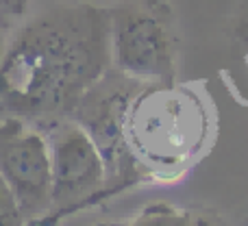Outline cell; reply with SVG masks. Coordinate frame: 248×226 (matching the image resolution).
Returning a JSON list of instances; mask_svg holds the SVG:
<instances>
[{"mask_svg": "<svg viewBox=\"0 0 248 226\" xmlns=\"http://www.w3.org/2000/svg\"><path fill=\"white\" fill-rule=\"evenodd\" d=\"M111 63V13L55 4L26 20L0 65V113L17 120L72 113Z\"/></svg>", "mask_w": 248, "mask_h": 226, "instance_id": "6da1fadb", "label": "cell"}, {"mask_svg": "<svg viewBox=\"0 0 248 226\" xmlns=\"http://www.w3.org/2000/svg\"><path fill=\"white\" fill-rule=\"evenodd\" d=\"M124 133L146 163L157 170H176L196 154L205 139L207 118L196 96L163 85L140 96L126 111Z\"/></svg>", "mask_w": 248, "mask_h": 226, "instance_id": "7a4b0ae2", "label": "cell"}, {"mask_svg": "<svg viewBox=\"0 0 248 226\" xmlns=\"http://www.w3.org/2000/svg\"><path fill=\"white\" fill-rule=\"evenodd\" d=\"M0 174L11 187L24 222L52 207V163L46 135L17 118L0 120Z\"/></svg>", "mask_w": 248, "mask_h": 226, "instance_id": "3957f363", "label": "cell"}, {"mask_svg": "<svg viewBox=\"0 0 248 226\" xmlns=\"http://www.w3.org/2000/svg\"><path fill=\"white\" fill-rule=\"evenodd\" d=\"M111 61L140 81L174 83V46L153 11L120 7L111 13Z\"/></svg>", "mask_w": 248, "mask_h": 226, "instance_id": "277c9868", "label": "cell"}, {"mask_svg": "<svg viewBox=\"0 0 248 226\" xmlns=\"http://www.w3.org/2000/svg\"><path fill=\"white\" fill-rule=\"evenodd\" d=\"M44 135L52 163V207H70L103 187L107 161L81 122L59 120Z\"/></svg>", "mask_w": 248, "mask_h": 226, "instance_id": "5b68a950", "label": "cell"}, {"mask_svg": "<svg viewBox=\"0 0 248 226\" xmlns=\"http://www.w3.org/2000/svg\"><path fill=\"white\" fill-rule=\"evenodd\" d=\"M128 226H201L194 218L170 209H150Z\"/></svg>", "mask_w": 248, "mask_h": 226, "instance_id": "8992f818", "label": "cell"}, {"mask_svg": "<svg viewBox=\"0 0 248 226\" xmlns=\"http://www.w3.org/2000/svg\"><path fill=\"white\" fill-rule=\"evenodd\" d=\"M0 226H24V218L17 207L11 187L0 174Z\"/></svg>", "mask_w": 248, "mask_h": 226, "instance_id": "52a82bcc", "label": "cell"}, {"mask_svg": "<svg viewBox=\"0 0 248 226\" xmlns=\"http://www.w3.org/2000/svg\"><path fill=\"white\" fill-rule=\"evenodd\" d=\"M37 0H0V24L7 29L22 24Z\"/></svg>", "mask_w": 248, "mask_h": 226, "instance_id": "ba28073f", "label": "cell"}, {"mask_svg": "<svg viewBox=\"0 0 248 226\" xmlns=\"http://www.w3.org/2000/svg\"><path fill=\"white\" fill-rule=\"evenodd\" d=\"M7 46H9V39H7V30H4V26L0 24V65H2L4 52H7Z\"/></svg>", "mask_w": 248, "mask_h": 226, "instance_id": "9c48e42d", "label": "cell"}]
</instances>
